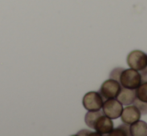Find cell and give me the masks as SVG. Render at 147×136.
Masks as SVG:
<instances>
[{
	"mask_svg": "<svg viewBox=\"0 0 147 136\" xmlns=\"http://www.w3.org/2000/svg\"><path fill=\"white\" fill-rule=\"evenodd\" d=\"M142 76L139 71L135 69H123L120 74L119 83L121 87L135 90L142 83Z\"/></svg>",
	"mask_w": 147,
	"mask_h": 136,
	"instance_id": "obj_1",
	"label": "cell"
},
{
	"mask_svg": "<svg viewBox=\"0 0 147 136\" xmlns=\"http://www.w3.org/2000/svg\"><path fill=\"white\" fill-rule=\"evenodd\" d=\"M127 64L132 69L141 72L147 68V54L141 50H133L127 56Z\"/></svg>",
	"mask_w": 147,
	"mask_h": 136,
	"instance_id": "obj_2",
	"label": "cell"
},
{
	"mask_svg": "<svg viewBox=\"0 0 147 136\" xmlns=\"http://www.w3.org/2000/svg\"><path fill=\"white\" fill-rule=\"evenodd\" d=\"M120 89H121V85H120L119 81L109 78L108 80L102 83L99 93L102 96L103 99H113V98L117 97Z\"/></svg>",
	"mask_w": 147,
	"mask_h": 136,
	"instance_id": "obj_3",
	"label": "cell"
},
{
	"mask_svg": "<svg viewBox=\"0 0 147 136\" xmlns=\"http://www.w3.org/2000/svg\"><path fill=\"white\" fill-rule=\"evenodd\" d=\"M103 101H104V99L102 98V96L100 95L99 92L90 91L87 92L83 96L82 104H83V107L87 111H96L100 110L102 108Z\"/></svg>",
	"mask_w": 147,
	"mask_h": 136,
	"instance_id": "obj_4",
	"label": "cell"
},
{
	"mask_svg": "<svg viewBox=\"0 0 147 136\" xmlns=\"http://www.w3.org/2000/svg\"><path fill=\"white\" fill-rule=\"evenodd\" d=\"M101 109H102L104 115L108 116L109 118L117 119L118 117H120V115H121L123 105L118 101L116 98L106 99L105 101H103V105Z\"/></svg>",
	"mask_w": 147,
	"mask_h": 136,
	"instance_id": "obj_5",
	"label": "cell"
},
{
	"mask_svg": "<svg viewBox=\"0 0 147 136\" xmlns=\"http://www.w3.org/2000/svg\"><path fill=\"white\" fill-rule=\"evenodd\" d=\"M121 120L125 124H132V123L136 122V121L140 120L141 118V113H140L139 109L135 106L134 104L131 105H126V107H124L122 109L121 112Z\"/></svg>",
	"mask_w": 147,
	"mask_h": 136,
	"instance_id": "obj_6",
	"label": "cell"
},
{
	"mask_svg": "<svg viewBox=\"0 0 147 136\" xmlns=\"http://www.w3.org/2000/svg\"><path fill=\"white\" fill-rule=\"evenodd\" d=\"M114 128V124L111 118H109L106 115H101L100 117H98L94 124V129L96 131V133L98 135H106L112 131V129Z\"/></svg>",
	"mask_w": 147,
	"mask_h": 136,
	"instance_id": "obj_7",
	"label": "cell"
},
{
	"mask_svg": "<svg viewBox=\"0 0 147 136\" xmlns=\"http://www.w3.org/2000/svg\"><path fill=\"white\" fill-rule=\"evenodd\" d=\"M116 99L121 103L122 105H131L133 104L136 99L135 90L128 89V88L121 87L119 93H118Z\"/></svg>",
	"mask_w": 147,
	"mask_h": 136,
	"instance_id": "obj_8",
	"label": "cell"
},
{
	"mask_svg": "<svg viewBox=\"0 0 147 136\" xmlns=\"http://www.w3.org/2000/svg\"><path fill=\"white\" fill-rule=\"evenodd\" d=\"M130 135L147 136V123L142 120H138L130 124Z\"/></svg>",
	"mask_w": 147,
	"mask_h": 136,
	"instance_id": "obj_9",
	"label": "cell"
},
{
	"mask_svg": "<svg viewBox=\"0 0 147 136\" xmlns=\"http://www.w3.org/2000/svg\"><path fill=\"white\" fill-rule=\"evenodd\" d=\"M103 114H104V113H103L102 109H100V110H96V111H88V112L85 114V118H84L86 125H87L88 127H90V128L93 129L97 118L100 117L101 115H103Z\"/></svg>",
	"mask_w": 147,
	"mask_h": 136,
	"instance_id": "obj_10",
	"label": "cell"
},
{
	"mask_svg": "<svg viewBox=\"0 0 147 136\" xmlns=\"http://www.w3.org/2000/svg\"><path fill=\"white\" fill-rule=\"evenodd\" d=\"M136 98L140 101L147 102V80L142 81V83L135 89Z\"/></svg>",
	"mask_w": 147,
	"mask_h": 136,
	"instance_id": "obj_11",
	"label": "cell"
},
{
	"mask_svg": "<svg viewBox=\"0 0 147 136\" xmlns=\"http://www.w3.org/2000/svg\"><path fill=\"white\" fill-rule=\"evenodd\" d=\"M109 136H129L130 135V125L123 123L117 128H113L112 131L108 134Z\"/></svg>",
	"mask_w": 147,
	"mask_h": 136,
	"instance_id": "obj_12",
	"label": "cell"
},
{
	"mask_svg": "<svg viewBox=\"0 0 147 136\" xmlns=\"http://www.w3.org/2000/svg\"><path fill=\"white\" fill-rule=\"evenodd\" d=\"M133 104L135 105V106L137 107L138 109H139V111H140V113H141V115L147 114V102L140 101V100H138L137 98H136Z\"/></svg>",
	"mask_w": 147,
	"mask_h": 136,
	"instance_id": "obj_13",
	"label": "cell"
},
{
	"mask_svg": "<svg viewBox=\"0 0 147 136\" xmlns=\"http://www.w3.org/2000/svg\"><path fill=\"white\" fill-rule=\"evenodd\" d=\"M122 70H123V69H122V68H119V67L113 69L112 71H111V73H110V78L119 81V77H120V74H121Z\"/></svg>",
	"mask_w": 147,
	"mask_h": 136,
	"instance_id": "obj_14",
	"label": "cell"
}]
</instances>
